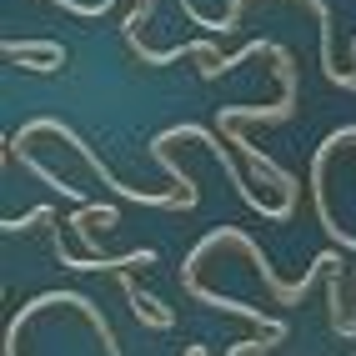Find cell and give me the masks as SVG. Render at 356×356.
Returning a JSON list of instances; mask_svg holds the SVG:
<instances>
[{
  "label": "cell",
  "mask_w": 356,
  "mask_h": 356,
  "mask_svg": "<svg viewBox=\"0 0 356 356\" xmlns=\"http://www.w3.org/2000/svg\"><path fill=\"white\" fill-rule=\"evenodd\" d=\"M221 241H226V246H241V251L251 256V266L261 271V281H266V286H271V296H276L281 306H301V301H306V291H312V281H316V276H331V271L341 266V256H337V251H321V256L312 261V266L301 271V281H281V276H276V266L266 261V251H261V246L251 241V236H246L241 226H211V231L201 236V241H196L191 251H186V261H181V291L201 286V281H196V271H201V261H206L211 251H216Z\"/></svg>",
  "instance_id": "obj_1"
},
{
  "label": "cell",
  "mask_w": 356,
  "mask_h": 356,
  "mask_svg": "<svg viewBox=\"0 0 356 356\" xmlns=\"http://www.w3.org/2000/svg\"><path fill=\"white\" fill-rule=\"evenodd\" d=\"M276 81H281V101L276 106H216V126H246V121H261V126H276V121H291L296 115V96H301V81H296V60L286 45H276Z\"/></svg>",
  "instance_id": "obj_2"
},
{
  "label": "cell",
  "mask_w": 356,
  "mask_h": 356,
  "mask_svg": "<svg viewBox=\"0 0 356 356\" xmlns=\"http://www.w3.org/2000/svg\"><path fill=\"white\" fill-rule=\"evenodd\" d=\"M56 261H60L65 271H131V266H151L156 251L151 246H136L126 256H70L65 241H60V231H56Z\"/></svg>",
  "instance_id": "obj_3"
},
{
  "label": "cell",
  "mask_w": 356,
  "mask_h": 356,
  "mask_svg": "<svg viewBox=\"0 0 356 356\" xmlns=\"http://www.w3.org/2000/svg\"><path fill=\"white\" fill-rule=\"evenodd\" d=\"M121 296L131 301L136 321H146V326H156V331L176 326V312H171V306H161L156 296H140V286H136V276H131V271H121Z\"/></svg>",
  "instance_id": "obj_4"
},
{
  "label": "cell",
  "mask_w": 356,
  "mask_h": 356,
  "mask_svg": "<svg viewBox=\"0 0 356 356\" xmlns=\"http://www.w3.org/2000/svg\"><path fill=\"white\" fill-rule=\"evenodd\" d=\"M0 51L10 60H65V45H56V40H6Z\"/></svg>",
  "instance_id": "obj_5"
},
{
  "label": "cell",
  "mask_w": 356,
  "mask_h": 356,
  "mask_svg": "<svg viewBox=\"0 0 356 356\" xmlns=\"http://www.w3.org/2000/svg\"><path fill=\"white\" fill-rule=\"evenodd\" d=\"M326 301H331V331H346V321H351V312H341V266L326 276Z\"/></svg>",
  "instance_id": "obj_6"
},
{
  "label": "cell",
  "mask_w": 356,
  "mask_h": 356,
  "mask_svg": "<svg viewBox=\"0 0 356 356\" xmlns=\"http://www.w3.org/2000/svg\"><path fill=\"white\" fill-rule=\"evenodd\" d=\"M51 216H56L51 206H35V211H26V216H6V221H0V231H6V236H15V231H31V226H45Z\"/></svg>",
  "instance_id": "obj_7"
}]
</instances>
